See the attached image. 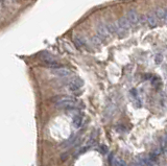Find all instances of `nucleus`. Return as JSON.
<instances>
[{"label": "nucleus", "mask_w": 167, "mask_h": 166, "mask_svg": "<svg viewBox=\"0 0 167 166\" xmlns=\"http://www.w3.org/2000/svg\"><path fill=\"white\" fill-rule=\"evenodd\" d=\"M78 106V104L76 102V100L71 96L59 97V99H57V102H55V107L59 109H75Z\"/></svg>", "instance_id": "obj_1"}, {"label": "nucleus", "mask_w": 167, "mask_h": 166, "mask_svg": "<svg viewBox=\"0 0 167 166\" xmlns=\"http://www.w3.org/2000/svg\"><path fill=\"white\" fill-rule=\"evenodd\" d=\"M115 26H116V35L119 38H123L124 36H126L127 30L131 27V24L129 23L126 18L122 17L115 23Z\"/></svg>", "instance_id": "obj_2"}, {"label": "nucleus", "mask_w": 167, "mask_h": 166, "mask_svg": "<svg viewBox=\"0 0 167 166\" xmlns=\"http://www.w3.org/2000/svg\"><path fill=\"white\" fill-rule=\"evenodd\" d=\"M40 57H41V60L43 61V63H44V64L46 65L47 67L52 68V69L62 67L61 63L57 62V60L55 59V57H52V55H50V53H47V52H43V53H41Z\"/></svg>", "instance_id": "obj_3"}, {"label": "nucleus", "mask_w": 167, "mask_h": 166, "mask_svg": "<svg viewBox=\"0 0 167 166\" xmlns=\"http://www.w3.org/2000/svg\"><path fill=\"white\" fill-rule=\"evenodd\" d=\"M129 21V23L132 25H137L140 21V16L138 15V13L135 10H130L126 13V17H125Z\"/></svg>", "instance_id": "obj_4"}, {"label": "nucleus", "mask_w": 167, "mask_h": 166, "mask_svg": "<svg viewBox=\"0 0 167 166\" xmlns=\"http://www.w3.org/2000/svg\"><path fill=\"white\" fill-rule=\"evenodd\" d=\"M96 32H97V36L102 40L107 39V38L110 36L109 30H108L107 28V24H103V23H99V24L96 26Z\"/></svg>", "instance_id": "obj_5"}, {"label": "nucleus", "mask_w": 167, "mask_h": 166, "mask_svg": "<svg viewBox=\"0 0 167 166\" xmlns=\"http://www.w3.org/2000/svg\"><path fill=\"white\" fill-rule=\"evenodd\" d=\"M51 73L53 75L57 77H67L71 74V71L67 68H64V67H60V68H55V69H51Z\"/></svg>", "instance_id": "obj_6"}, {"label": "nucleus", "mask_w": 167, "mask_h": 166, "mask_svg": "<svg viewBox=\"0 0 167 166\" xmlns=\"http://www.w3.org/2000/svg\"><path fill=\"white\" fill-rule=\"evenodd\" d=\"M145 20H146L147 24H148V26L152 28L154 27H157L158 25H159V20L157 19V17H156L155 13H148L146 16H145Z\"/></svg>", "instance_id": "obj_7"}, {"label": "nucleus", "mask_w": 167, "mask_h": 166, "mask_svg": "<svg viewBox=\"0 0 167 166\" xmlns=\"http://www.w3.org/2000/svg\"><path fill=\"white\" fill-rule=\"evenodd\" d=\"M82 85H84V82H82L80 78H75L73 81L69 83L68 85V88H69L70 91H78L80 90V88L82 87Z\"/></svg>", "instance_id": "obj_8"}, {"label": "nucleus", "mask_w": 167, "mask_h": 166, "mask_svg": "<svg viewBox=\"0 0 167 166\" xmlns=\"http://www.w3.org/2000/svg\"><path fill=\"white\" fill-rule=\"evenodd\" d=\"M82 123V116L80 114H75L72 117V125L75 129H80Z\"/></svg>", "instance_id": "obj_9"}, {"label": "nucleus", "mask_w": 167, "mask_h": 166, "mask_svg": "<svg viewBox=\"0 0 167 166\" xmlns=\"http://www.w3.org/2000/svg\"><path fill=\"white\" fill-rule=\"evenodd\" d=\"M74 43L78 48L85 47V46H86L85 39H84V38H82V37H80V36H76V37L74 38Z\"/></svg>", "instance_id": "obj_10"}, {"label": "nucleus", "mask_w": 167, "mask_h": 166, "mask_svg": "<svg viewBox=\"0 0 167 166\" xmlns=\"http://www.w3.org/2000/svg\"><path fill=\"white\" fill-rule=\"evenodd\" d=\"M155 15L158 20H164L165 10H163V8H158L155 12Z\"/></svg>", "instance_id": "obj_11"}, {"label": "nucleus", "mask_w": 167, "mask_h": 166, "mask_svg": "<svg viewBox=\"0 0 167 166\" xmlns=\"http://www.w3.org/2000/svg\"><path fill=\"white\" fill-rule=\"evenodd\" d=\"M112 165L113 166H129L123 160H121V159H119V158H116V157H115L114 160H113Z\"/></svg>", "instance_id": "obj_12"}, {"label": "nucleus", "mask_w": 167, "mask_h": 166, "mask_svg": "<svg viewBox=\"0 0 167 166\" xmlns=\"http://www.w3.org/2000/svg\"><path fill=\"white\" fill-rule=\"evenodd\" d=\"M92 43L96 46H99L100 44L102 43V39H100L98 36H95V37L92 38Z\"/></svg>", "instance_id": "obj_13"}, {"label": "nucleus", "mask_w": 167, "mask_h": 166, "mask_svg": "<svg viewBox=\"0 0 167 166\" xmlns=\"http://www.w3.org/2000/svg\"><path fill=\"white\" fill-rule=\"evenodd\" d=\"M162 60H163V55H160V53H158V55H156V57H155L156 64H160V63L162 62Z\"/></svg>", "instance_id": "obj_14"}, {"label": "nucleus", "mask_w": 167, "mask_h": 166, "mask_svg": "<svg viewBox=\"0 0 167 166\" xmlns=\"http://www.w3.org/2000/svg\"><path fill=\"white\" fill-rule=\"evenodd\" d=\"M100 151H102V154H107V153H108V147L105 146V145H102V146H100Z\"/></svg>", "instance_id": "obj_15"}, {"label": "nucleus", "mask_w": 167, "mask_h": 166, "mask_svg": "<svg viewBox=\"0 0 167 166\" xmlns=\"http://www.w3.org/2000/svg\"><path fill=\"white\" fill-rule=\"evenodd\" d=\"M164 21L167 24V10H165V15H164Z\"/></svg>", "instance_id": "obj_16"}]
</instances>
